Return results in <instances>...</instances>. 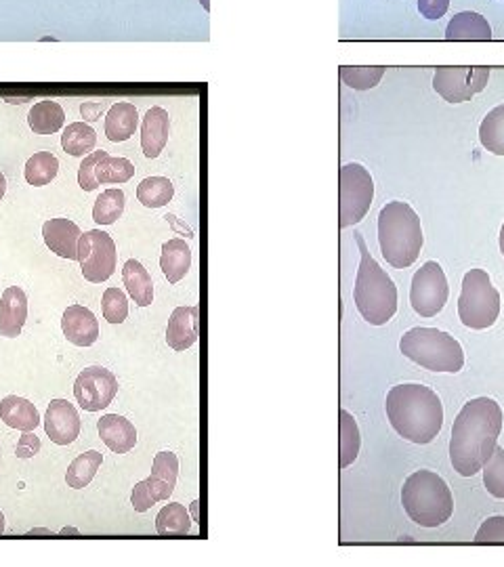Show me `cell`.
I'll list each match as a JSON object with an SVG mask.
<instances>
[{"label": "cell", "mask_w": 504, "mask_h": 567, "mask_svg": "<svg viewBox=\"0 0 504 567\" xmlns=\"http://www.w3.org/2000/svg\"><path fill=\"white\" fill-rule=\"evenodd\" d=\"M80 236H82L80 227L70 219H49L45 225H42V238H45V244L61 259L78 261Z\"/></svg>", "instance_id": "cell-16"}, {"label": "cell", "mask_w": 504, "mask_h": 567, "mask_svg": "<svg viewBox=\"0 0 504 567\" xmlns=\"http://www.w3.org/2000/svg\"><path fill=\"white\" fill-rule=\"evenodd\" d=\"M200 5L204 7V11H210V0H200Z\"/></svg>", "instance_id": "cell-50"}, {"label": "cell", "mask_w": 504, "mask_h": 567, "mask_svg": "<svg viewBox=\"0 0 504 567\" xmlns=\"http://www.w3.org/2000/svg\"><path fill=\"white\" fill-rule=\"evenodd\" d=\"M5 532V515H3V511H0V534Z\"/></svg>", "instance_id": "cell-48"}, {"label": "cell", "mask_w": 504, "mask_h": 567, "mask_svg": "<svg viewBox=\"0 0 504 567\" xmlns=\"http://www.w3.org/2000/svg\"><path fill=\"white\" fill-rule=\"evenodd\" d=\"M61 330L76 347H91L99 339V322L95 313L82 305H70L63 311Z\"/></svg>", "instance_id": "cell-14"}, {"label": "cell", "mask_w": 504, "mask_h": 567, "mask_svg": "<svg viewBox=\"0 0 504 567\" xmlns=\"http://www.w3.org/2000/svg\"><path fill=\"white\" fill-rule=\"evenodd\" d=\"M131 504H133V509H135L137 513L150 511V509L154 507V504H156V500H154V496H152L150 488H147V483H145V481H139L137 486H135L133 496H131Z\"/></svg>", "instance_id": "cell-41"}, {"label": "cell", "mask_w": 504, "mask_h": 567, "mask_svg": "<svg viewBox=\"0 0 504 567\" xmlns=\"http://www.w3.org/2000/svg\"><path fill=\"white\" fill-rule=\"evenodd\" d=\"M175 196V187L166 177H147L137 187V198L145 208H162Z\"/></svg>", "instance_id": "cell-32"}, {"label": "cell", "mask_w": 504, "mask_h": 567, "mask_svg": "<svg viewBox=\"0 0 504 567\" xmlns=\"http://www.w3.org/2000/svg\"><path fill=\"white\" fill-rule=\"evenodd\" d=\"M500 315V292L492 286L483 269H471L462 280L458 299V318L471 330H486L496 324Z\"/></svg>", "instance_id": "cell-7"}, {"label": "cell", "mask_w": 504, "mask_h": 567, "mask_svg": "<svg viewBox=\"0 0 504 567\" xmlns=\"http://www.w3.org/2000/svg\"><path fill=\"white\" fill-rule=\"evenodd\" d=\"M59 173V160L51 152H36L26 162V181L34 187L49 185Z\"/></svg>", "instance_id": "cell-35"}, {"label": "cell", "mask_w": 504, "mask_h": 567, "mask_svg": "<svg viewBox=\"0 0 504 567\" xmlns=\"http://www.w3.org/2000/svg\"><path fill=\"white\" fill-rule=\"evenodd\" d=\"M137 124H139V114L135 105L120 101L112 105L108 116H105V135H108V139L114 143L129 141L137 131Z\"/></svg>", "instance_id": "cell-23"}, {"label": "cell", "mask_w": 504, "mask_h": 567, "mask_svg": "<svg viewBox=\"0 0 504 567\" xmlns=\"http://www.w3.org/2000/svg\"><path fill=\"white\" fill-rule=\"evenodd\" d=\"M135 175V166L126 158H114L105 152L95 168V179L99 185L103 183H126Z\"/></svg>", "instance_id": "cell-34"}, {"label": "cell", "mask_w": 504, "mask_h": 567, "mask_svg": "<svg viewBox=\"0 0 504 567\" xmlns=\"http://www.w3.org/2000/svg\"><path fill=\"white\" fill-rule=\"evenodd\" d=\"M399 351L420 368L431 372H460L465 366V351L452 334L437 328H412L408 330Z\"/></svg>", "instance_id": "cell-6"}, {"label": "cell", "mask_w": 504, "mask_h": 567, "mask_svg": "<svg viewBox=\"0 0 504 567\" xmlns=\"http://www.w3.org/2000/svg\"><path fill=\"white\" fill-rule=\"evenodd\" d=\"M189 267H192V248L185 244V240L173 238L162 244L160 269L168 282H181L187 276Z\"/></svg>", "instance_id": "cell-21"}, {"label": "cell", "mask_w": 504, "mask_h": 567, "mask_svg": "<svg viewBox=\"0 0 504 567\" xmlns=\"http://www.w3.org/2000/svg\"><path fill=\"white\" fill-rule=\"evenodd\" d=\"M28 534H42V536H49L51 530H45V528H38V530H30Z\"/></svg>", "instance_id": "cell-46"}, {"label": "cell", "mask_w": 504, "mask_h": 567, "mask_svg": "<svg viewBox=\"0 0 504 567\" xmlns=\"http://www.w3.org/2000/svg\"><path fill=\"white\" fill-rule=\"evenodd\" d=\"M387 416L399 437L412 444H431L444 427V406L425 385H397L387 393Z\"/></svg>", "instance_id": "cell-2"}, {"label": "cell", "mask_w": 504, "mask_h": 567, "mask_svg": "<svg viewBox=\"0 0 504 567\" xmlns=\"http://www.w3.org/2000/svg\"><path fill=\"white\" fill-rule=\"evenodd\" d=\"M101 309L103 318L110 324H122L126 315H129V299H126V294L120 288H108L103 292Z\"/></svg>", "instance_id": "cell-38"}, {"label": "cell", "mask_w": 504, "mask_h": 567, "mask_svg": "<svg viewBox=\"0 0 504 567\" xmlns=\"http://www.w3.org/2000/svg\"><path fill=\"white\" fill-rule=\"evenodd\" d=\"M502 410L490 397L465 404L454 420L450 462L458 475L473 477L490 460L502 431Z\"/></svg>", "instance_id": "cell-1"}, {"label": "cell", "mask_w": 504, "mask_h": 567, "mask_svg": "<svg viewBox=\"0 0 504 567\" xmlns=\"http://www.w3.org/2000/svg\"><path fill=\"white\" fill-rule=\"evenodd\" d=\"M171 120L162 108H150L141 122V150L147 158H158L168 143Z\"/></svg>", "instance_id": "cell-19"}, {"label": "cell", "mask_w": 504, "mask_h": 567, "mask_svg": "<svg viewBox=\"0 0 504 567\" xmlns=\"http://www.w3.org/2000/svg\"><path fill=\"white\" fill-rule=\"evenodd\" d=\"M0 418L17 431H34L40 425V414L30 399L9 395L0 402Z\"/></svg>", "instance_id": "cell-22"}, {"label": "cell", "mask_w": 504, "mask_h": 567, "mask_svg": "<svg viewBox=\"0 0 504 567\" xmlns=\"http://www.w3.org/2000/svg\"><path fill=\"white\" fill-rule=\"evenodd\" d=\"M95 143H97V133L87 122H72L61 135V147L66 150V154L74 158L89 156L95 150Z\"/></svg>", "instance_id": "cell-28"}, {"label": "cell", "mask_w": 504, "mask_h": 567, "mask_svg": "<svg viewBox=\"0 0 504 567\" xmlns=\"http://www.w3.org/2000/svg\"><path fill=\"white\" fill-rule=\"evenodd\" d=\"M355 242L362 252V263L357 269L353 288L355 307L368 324L385 326L397 311V288L381 265L372 259L362 234H355Z\"/></svg>", "instance_id": "cell-4"}, {"label": "cell", "mask_w": 504, "mask_h": 567, "mask_svg": "<svg viewBox=\"0 0 504 567\" xmlns=\"http://www.w3.org/2000/svg\"><path fill=\"white\" fill-rule=\"evenodd\" d=\"M105 152H91L89 156H84L80 168H78V185L84 189V192H95V189L99 187L97 179H95V168H97V162L99 158L103 156Z\"/></svg>", "instance_id": "cell-39"}, {"label": "cell", "mask_w": 504, "mask_h": 567, "mask_svg": "<svg viewBox=\"0 0 504 567\" xmlns=\"http://www.w3.org/2000/svg\"><path fill=\"white\" fill-rule=\"evenodd\" d=\"M423 227L408 202H387L378 215V246L385 261L395 269L416 263L423 248Z\"/></svg>", "instance_id": "cell-3"}, {"label": "cell", "mask_w": 504, "mask_h": 567, "mask_svg": "<svg viewBox=\"0 0 504 567\" xmlns=\"http://www.w3.org/2000/svg\"><path fill=\"white\" fill-rule=\"evenodd\" d=\"M483 483L494 498L504 500V448L496 446L490 460L483 465Z\"/></svg>", "instance_id": "cell-37"}, {"label": "cell", "mask_w": 504, "mask_h": 567, "mask_svg": "<svg viewBox=\"0 0 504 567\" xmlns=\"http://www.w3.org/2000/svg\"><path fill=\"white\" fill-rule=\"evenodd\" d=\"M97 431L103 444L116 454H129L137 444L135 425L131 420H126L124 416L118 414L101 416L97 423Z\"/></svg>", "instance_id": "cell-18"}, {"label": "cell", "mask_w": 504, "mask_h": 567, "mask_svg": "<svg viewBox=\"0 0 504 567\" xmlns=\"http://www.w3.org/2000/svg\"><path fill=\"white\" fill-rule=\"evenodd\" d=\"M63 122H66V112L57 101H40L28 114V124L36 135H53Z\"/></svg>", "instance_id": "cell-27"}, {"label": "cell", "mask_w": 504, "mask_h": 567, "mask_svg": "<svg viewBox=\"0 0 504 567\" xmlns=\"http://www.w3.org/2000/svg\"><path fill=\"white\" fill-rule=\"evenodd\" d=\"M118 250L110 234L101 229L84 231L78 242V263L84 280L101 284L110 280L116 271Z\"/></svg>", "instance_id": "cell-9"}, {"label": "cell", "mask_w": 504, "mask_h": 567, "mask_svg": "<svg viewBox=\"0 0 504 567\" xmlns=\"http://www.w3.org/2000/svg\"><path fill=\"white\" fill-rule=\"evenodd\" d=\"M339 74H341V80L347 84V87H351L355 91H370L385 76V68L383 66H374V68L345 66V68H341Z\"/></svg>", "instance_id": "cell-36"}, {"label": "cell", "mask_w": 504, "mask_h": 567, "mask_svg": "<svg viewBox=\"0 0 504 567\" xmlns=\"http://www.w3.org/2000/svg\"><path fill=\"white\" fill-rule=\"evenodd\" d=\"M192 530V519L179 502H171L156 517V532L162 536H185Z\"/></svg>", "instance_id": "cell-31"}, {"label": "cell", "mask_w": 504, "mask_h": 567, "mask_svg": "<svg viewBox=\"0 0 504 567\" xmlns=\"http://www.w3.org/2000/svg\"><path fill=\"white\" fill-rule=\"evenodd\" d=\"M179 475V458L173 452H158L152 465V475L145 479L156 502L168 500L175 492Z\"/></svg>", "instance_id": "cell-20"}, {"label": "cell", "mask_w": 504, "mask_h": 567, "mask_svg": "<svg viewBox=\"0 0 504 567\" xmlns=\"http://www.w3.org/2000/svg\"><path fill=\"white\" fill-rule=\"evenodd\" d=\"M446 38L448 40H490L492 28L486 17H481L479 13H473V11H465V13L454 15V19L448 24Z\"/></svg>", "instance_id": "cell-25"}, {"label": "cell", "mask_w": 504, "mask_h": 567, "mask_svg": "<svg viewBox=\"0 0 504 567\" xmlns=\"http://www.w3.org/2000/svg\"><path fill=\"white\" fill-rule=\"evenodd\" d=\"M5 192H7V177L0 173V200L5 198Z\"/></svg>", "instance_id": "cell-45"}, {"label": "cell", "mask_w": 504, "mask_h": 567, "mask_svg": "<svg viewBox=\"0 0 504 567\" xmlns=\"http://www.w3.org/2000/svg\"><path fill=\"white\" fill-rule=\"evenodd\" d=\"M38 452H40L38 435L32 431H24V435H21L17 441V458L28 460V458H34Z\"/></svg>", "instance_id": "cell-42"}, {"label": "cell", "mask_w": 504, "mask_h": 567, "mask_svg": "<svg viewBox=\"0 0 504 567\" xmlns=\"http://www.w3.org/2000/svg\"><path fill=\"white\" fill-rule=\"evenodd\" d=\"M479 141L494 156H504V103L488 112L479 126Z\"/></svg>", "instance_id": "cell-29"}, {"label": "cell", "mask_w": 504, "mask_h": 567, "mask_svg": "<svg viewBox=\"0 0 504 567\" xmlns=\"http://www.w3.org/2000/svg\"><path fill=\"white\" fill-rule=\"evenodd\" d=\"M80 112H82L84 120H89V122L99 120V116H101V112H103V101H101V103H99V101L82 103V105H80Z\"/></svg>", "instance_id": "cell-44"}, {"label": "cell", "mask_w": 504, "mask_h": 567, "mask_svg": "<svg viewBox=\"0 0 504 567\" xmlns=\"http://www.w3.org/2000/svg\"><path fill=\"white\" fill-rule=\"evenodd\" d=\"M200 336V309L198 307H177L171 313L166 328V343L175 351H185L196 345Z\"/></svg>", "instance_id": "cell-15"}, {"label": "cell", "mask_w": 504, "mask_h": 567, "mask_svg": "<svg viewBox=\"0 0 504 567\" xmlns=\"http://www.w3.org/2000/svg\"><path fill=\"white\" fill-rule=\"evenodd\" d=\"M477 544H492L504 542V515L490 517L481 523V528L475 534Z\"/></svg>", "instance_id": "cell-40"}, {"label": "cell", "mask_w": 504, "mask_h": 567, "mask_svg": "<svg viewBox=\"0 0 504 567\" xmlns=\"http://www.w3.org/2000/svg\"><path fill=\"white\" fill-rule=\"evenodd\" d=\"M80 416L68 399H53L45 414V431L57 446H70L80 435Z\"/></svg>", "instance_id": "cell-13"}, {"label": "cell", "mask_w": 504, "mask_h": 567, "mask_svg": "<svg viewBox=\"0 0 504 567\" xmlns=\"http://www.w3.org/2000/svg\"><path fill=\"white\" fill-rule=\"evenodd\" d=\"M488 78L490 68H437L433 89L448 103H465L486 89Z\"/></svg>", "instance_id": "cell-11"}, {"label": "cell", "mask_w": 504, "mask_h": 567, "mask_svg": "<svg viewBox=\"0 0 504 567\" xmlns=\"http://www.w3.org/2000/svg\"><path fill=\"white\" fill-rule=\"evenodd\" d=\"M101 462H103V454L97 452V450H89V452L80 454L68 467V473H66L68 486L74 488V490L87 488L89 483L93 481V477L97 475Z\"/></svg>", "instance_id": "cell-30"}, {"label": "cell", "mask_w": 504, "mask_h": 567, "mask_svg": "<svg viewBox=\"0 0 504 567\" xmlns=\"http://www.w3.org/2000/svg\"><path fill=\"white\" fill-rule=\"evenodd\" d=\"M118 395V378L101 366L84 368L76 383H74V397L82 410L99 412L105 410Z\"/></svg>", "instance_id": "cell-12"}, {"label": "cell", "mask_w": 504, "mask_h": 567, "mask_svg": "<svg viewBox=\"0 0 504 567\" xmlns=\"http://www.w3.org/2000/svg\"><path fill=\"white\" fill-rule=\"evenodd\" d=\"M28 320V297L19 286H9L0 297V336L17 339Z\"/></svg>", "instance_id": "cell-17"}, {"label": "cell", "mask_w": 504, "mask_h": 567, "mask_svg": "<svg viewBox=\"0 0 504 567\" xmlns=\"http://www.w3.org/2000/svg\"><path fill=\"white\" fill-rule=\"evenodd\" d=\"M374 198V181L368 168L351 162L339 171V225L351 227L364 221Z\"/></svg>", "instance_id": "cell-8"}, {"label": "cell", "mask_w": 504, "mask_h": 567, "mask_svg": "<svg viewBox=\"0 0 504 567\" xmlns=\"http://www.w3.org/2000/svg\"><path fill=\"white\" fill-rule=\"evenodd\" d=\"M448 294L450 286L439 263L429 261L414 273L410 303L420 318H435V315L446 307Z\"/></svg>", "instance_id": "cell-10"}, {"label": "cell", "mask_w": 504, "mask_h": 567, "mask_svg": "<svg viewBox=\"0 0 504 567\" xmlns=\"http://www.w3.org/2000/svg\"><path fill=\"white\" fill-rule=\"evenodd\" d=\"M61 534H78V530H74V528H63Z\"/></svg>", "instance_id": "cell-49"}, {"label": "cell", "mask_w": 504, "mask_h": 567, "mask_svg": "<svg viewBox=\"0 0 504 567\" xmlns=\"http://www.w3.org/2000/svg\"><path fill=\"white\" fill-rule=\"evenodd\" d=\"M402 504L408 517L420 528H439L454 513V498L448 483L433 471H416L404 481Z\"/></svg>", "instance_id": "cell-5"}, {"label": "cell", "mask_w": 504, "mask_h": 567, "mask_svg": "<svg viewBox=\"0 0 504 567\" xmlns=\"http://www.w3.org/2000/svg\"><path fill=\"white\" fill-rule=\"evenodd\" d=\"M124 206H126V196L122 189H105V192L95 200L93 206V221L97 225H114L122 213H124Z\"/></svg>", "instance_id": "cell-33"}, {"label": "cell", "mask_w": 504, "mask_h": 567, "mask_svg": "<svg viewBox=\"0 0 504 567\" xmlns=\"http://www.w3.org/2000/svg\"><path fill=\"white\" fill-rule=\"evenodd\" d=\"M448 7H450V0H418L420 15L431 19V21L444 17Z\"/></svg>", "instance_id": "cell-43"}, {"label": "cell", "mask_w": 504, "mask_h": 567, "mask_svg": "<svg viewBox=\"0 0 504 567\" xmlns=\"http://www.w3.org/2000/svg\"><path fill=\"white\" fill-rule=\"evenodd\" d=\"M339 467L347 469L349 465H353L357 454H360L362 448V435L360 429H357V423L353 414H349L347 410H339Z\"/></svg>", "instance_id": "cell-26"}, {"label": "cell", "mask_w": 504, "mask_h": 567, "mask_svg": "<svg viewBox=\"0 0 504 567\" xmlns=\"http://www.w3.org/2000/svg\"><path fill=\"white\" fill-rule=\"evenodd\" d=\"M122 280H124L126 292H129V297L139 307H147V305L154 303V282H152V276H150V273H147V269L137 259H129V261L124 263Z\"/></svg>", "instance_id": "cell-24"}, {"label": "cell", "mask_w": 504, "mask_h": 567, "mask_svg": "<svg viewBox=\"0 0 504 567\" xmlns=\"http://www.w3.org/2000/svg\"><path fill=\"white\" fill-rule=\"evenodd\" d=\"M500 252H502V257H504V225L500 229Z\"/></svg>", "instance_id": "cell-47"}]
</instances>
